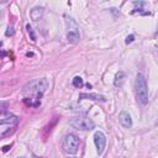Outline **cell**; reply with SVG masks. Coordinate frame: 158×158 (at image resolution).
I'll use <instances>...</instances> for the list:
<instances>
[{
    "mask_svg": "<svg viewBox=\"0 0 158 158\" xmlns=\"http://www.w3.org/2000/svg\"><path fill=\"white\" fill-rule=\"evenodd\" d=\"M47 88H48V82L46 78L35 79V81L27 83L22 89V94L25 96L24 103L27 106L38 108L40 104H41V98L47 90Z\"/></svg>",
    "mask_w": 158,
    "mask_h": 158,
    "instance_id": "1",
    "label": "cell"
},
{
    "mask_svg": "<svg viewBox=\"0 0 158 158\" xmlns=\"http://www.w3.org/2000/svg\"><path fill=\"white\" fill-rule=\"evenodd\" d=\"M135 93L137 100L142 104L146 105L148 103V88H147V82L146 78L142 73H138L136 75V81H135Z\"/></svg>",
    "mask_w": 158,
    "mask_h": 158,
    "instance_id": "2",
    "label": "cell"
},
{
    "mask_svg": "<svg viewBox=\"0 0 158 158\" xmlns=\"http://www.w3.org/2000/svg\"><path fill=\"white\" fill-rule=\"evenodd\" d=\"M79 144H81V140L79 137L74 134H68L65 135V137L63 138V143H62V148L67 154H75L79 150Z\"/></svg>",
    "mask_w": 158,
    "mask_h": 158,
    "instance_id": "3",
    "label": "cell"
},
{
    "mask_svg": "<svg viewBox=\"0 0 158 158\" xmlns=\"http://www.w3.org/2000/svg\"><path fill=\"white\" fill-rule=\"evenodd\" d=\"M71 125L77 128V130H82V131H90L95 127V124L94 121L91 120L89 117H85V116H77V117H73L71 120Z\"/></svg>",
    "mask_w": 158,
    "mask_h": 158,
    "instance_id": "4",
    "label": "cell"
},
{
    "mask_svg": "<svg viewBox=\"0 0 158 158\" xmlns=\"http://www.w3.org/2000/svg\"><path fill=\"white\" fill-rule=\"evenodd\" d=\"M19 124V117L12 114H3L0 121V131L6 128H16Z\"/></svg>",
    "mask_w": 158,
    "mask_h": 158,
    "instance_id": "5",
    "label": "cell"
},
{
    "mask_svg": "<svg viewBox=\"0 0 158 158\" xmlns=\"http://www.w3.org/2000/svg\"><path fill=\"white\" fill-rule=\"evenodd\" d=\"M94 143L96 146V151L99 154H101L105 150V146H106V137H105V135L101 132V131H98V132H95L94 135Z\"/></svg>",
    "mask_w": 158,
    "mask_h": 158,
    "instance_id": "6",
    "label": "cell"
},
{
    "mask_svg": "<svg viewBox=\"0 0 158 158\" xmlns=\"http://www.w3.org/2000/svg\"><path fill=\"white\" fill-rule=\"evenodd\" d=\"M118 121H120V124L125 128H131V127H132V118H131V115L126 110L120 112V115H118Z\"/></svg>",
    "mask_w": 158,
    "mask_h": 158,
    "instance_id": "7",
    "label": "cell"
},
{
    "mask_svg": "<svg viewBox=\"0 0 158 158\" xmlns=\"http://www.w3.org/2000/svg\"><path fill=\"white\" fill-rule=\"evenodd\" d=\"M84 99L94 100V101H101V103H105V101H106V98L103 96V95H99V94H88V93H82V94H79V100H84Z\"/></svg>",
    "mask_w": 158,
    "mask_h": 158,
    "instance_id": "8",
    "label": "cell"
},
{
    "mask_svg": "<svg viewBox=\"0 0 158 158\" xmlns=\"http://www.w3.org/2000/svg\"><path fill=\"white\" fill-rule=\"evenodd\" d=\"M67 40H68L69 43H73V45L78 43L79 40H81V35H79V31H78L77 29L69 30L68 33H67Z\"/></svg>",
    "mask_w": 158,
    "mask_h": 158,
    "instance_id": "9",
    "label": "cell"
},
{
    "mask_svg": "<svg viewBox=\"0 0 158 158\" xmlns=\"http://www.w3.org/2000/svg\"><path fill=\"white\" fill-rule=\"evenodd\" d=\"M43 12H45L43 8H33L31 10V12H30V16H31V19L33 21H37V20H40L43 16Z\"/></svg>",
    "mask_w": 158,
    "mask_h": 158,
    "instance_id": "10",
    "label": "cell"
},
{
    "mask_svg": "<svg viewBox=\"0 0 158 158\" xmlns=\"http://www.w3.org/2000/svg\"><path fill=\"white\" fill-rule=\"evenodd\" d=\"M124 78H125L124 73H122V72H118V73L115 75L114 85H115V87H121V85H122V83H124Z\"/></svg>",
    "mask_w": 158,
    "mask_h": 158,
    "instance_id": "11",
    "label": "cell"
},
{
    "mask_svg": "<svg viewBox=\"0 0 158 158\" xmlns=\"http://www.w3.org/2000/svg\"><path fill=\"white\" fill-rule=\"evenodd\" d=\"M83 79L81 78V77H74L73 78V85L75 87V88H82L83 87Z\"/></svg>",
    "mask_w": 158,
    "mask_h": 158,
    "instance_id": "12",
    "label": "cell"
},
{
    "mask_svg": "<svg viewBox=\"0 0 158 158\" xmlns=\"http://www.w3.org/2000/svg\"><path fill=\"white\" fill-rule=\"evenodd\" d=\"M26 29H27V32H29V35L31 36L32 41H36V36H35V32H33V30H32L31 26H30V25H26Z\"/></svg>",
    "mask_w": 158,
    "mask_h": 158,
    "instance_id": "13",
    "label": "cell"
},
{
    "mask_svg": "<svg viewBox=\"0 0 158 158\" xmlns=\"http://www.w3.org/2000/svg\"><path fill=\"white\" fill-rule=\"evenodd\" d=\"M14 27H11V26H9V27H8V30H6V32H5V35L6 36H12V35H14Z\"/></svg>",
    "mask_w": 158,
    "mask_h": 158,
    "instance_id": "14",
    "label": "cell"
},
{
    "mask_svg": "<svg viewBox=\"0 0 158 158\" xmlns=\"http://www.w3.org/2000/svg\"><path fill=\"white\" fill-rule=\"evenodd\" d=\"M134 40H135V36H134V35L127 36V37H126V43L128 45V43H131V42H134Z\"/></svg>",
    "mask_w": 158,
    "mask_h": 158,
    "instance_id": "15",
    "label": "cell"
},
{
    "mask_svg": "<svg viewBox=\"0 0 158 158\" xmlns=\"http://www.w3.org/2000/svg\"><path fill=\"white\" fill-rule=\"evenodd\" d=\"M9 148H10V146H4V147H3V151H4V152H8Z\"/></svg>",
    "mask_w": 158,
    "mask_h": 158,
    "instance_id": "16",
    "label": "cell"
},
{
    "mask_svg": "<svg viewBox=\"0 0 158 158\" xmlns=\"http://www.w3.org/2000/svg\"><path fill=\"white\" fill-rule=\"evenodd\" d=\"M19 158H24V157H19Z\"/></svg>",
    "mask_w": 158,
    "mask_h": 158,
    "instance_id": "17",
    "label": "cell"
},
{
    "mask_svg": "<svg viewBox=\"0 0 158 158\" xmlns=\"http://www.w3.org/2000/svg\"><path fill=\"white\" fill-rule=\"evenodd\" d=\"M157 35H158V30H157Z\"/></svg>",
    "mask_w": 158,
    "mask_h": 158,
    "instance_id": "18",
    "label": "cell"
}]
</instances>
